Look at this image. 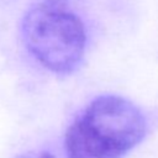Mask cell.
Instances as JSON below:
<instances>
[{"label": "cell", "mask_w": 158, "mask_h": 158, "mask_svg": "<svg viewBox=\"0 0 158 158\" xmlns=\"http://www.w3.org/2000/svg\"><path fill=\"white\" fill-rule=\"evenodd\" d=\"M16 158H58L49 151L41 149V151H28L22 154H19Z\"/></svg>", "instance_id": "3957f363"}, {"label": "cell", "mask_w": 158, "mask_h": 158, "mask_svg": "<svg viewBox=\"0 0 158 158\" xmlns=\"http://www.w3.org/2000/svg\"><path fill=\"white\" fill-rule=\"evenodd\" d=\"M147 133V120L131 100L101 95L75 117L64 136L68 158H122Z\"/></svg>", "instance_id": "6da1fadb"}, {"label": "cell", "mask_w": 158, "mask_h": 158, "mask_svg": "<svg viewBox=\"0 0 158 158\" xmlns=\"http://www.w3.org/2000/svg\"><path fill=\"white\" fill-rule=\"evenodd\" d=\"M22 38L36 60L58 75L74 73L86 51V30L65 0H41L22 20Z\"/></svg>", "instance_id": "7a4b0ae2"}]
</instances>
